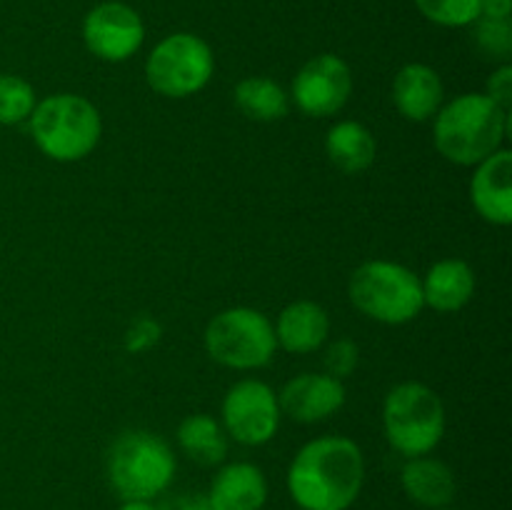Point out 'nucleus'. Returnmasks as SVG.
Instances as JSON below:
<instances>
[{
	"label": "nucleus",
	"mask_w": 512,
	"mask_h": 510,
	"mask_svg": "<svg viewBox=\"0 0 512 510\" xmlns=\"http://www.w3.org/2000/svg\"><path fill=\"white\" fill-rule=\"evenodd\" d=\"M480 15H485V18L508 20L512 15V0H483V10H480Z\"/></svg>",
	"instance_id": "cd10ccee"
},
{
	"label": "nucleus",
	"mask_w": 512,
	"mask_h": 510,
	"mask_svg": "<svg viewBox=\"0 0 512 510\" xmlns=\"http://www.w3.org/2000/svg\"><path fill=\"white\" fill-rule=\"evenodd\" d=\"M348 295L360 313L385 325L410 323L425 308L418 275L390 260H368L355 268Z\"/></svg>",
	"instance_id": "423d86ee"
},
{
	"label": "nucleus",
	"mask_w": 512,
	"mask_h": 510,
	"mask_svg": "<svg viewBox=\"0 0 512 510\" xmlns=\"http://www.w3.org/2000/svg\"><path fill=\"white\" fill-rule=\"evenodd\" d=\"M485 95L503 110L510 118V105H512V65L505 63L495 70L485 85Z\"/></svg>",
	"instance_id": "bb28decb"
},
{
	"label": "nucleus",
	"mask_w": 512,
	"mask_h": 510,
	"mask_svg": "<svg viewBox=\"0 0 512 510\" xmlns=\"http://www.w3.org/2000/svg\"><path fill=\"white\" fill-rule=\"evenodd\" d=\"M443 80L430 65L408 63L398 70L393 80V103L403 118L423 123L430 120L443 105Z\"/></svg>",
	"instance_id": "2eb2a0df"
},
{
	"label": "nucleus",
	"mask_w": 512,
	"mask_h": 510,
	"mask_svg": "<svg viewBox=\"0 0 512 510\" xmlns=\"http://www.w3.org/2000/svg\"><path fill=\"white\" fill-rule=\"evenodd\" d=\"M325 153L335 168L355 175L373 165L375 155H378V143L363 123L343 120V123H335L325 135Z\"/></svg>",
	"instance_id": "6ab92c4d"
},
{
	"label": "nucleus",
	"mask_w": 512,
	"mask_h": 510,
	"mask_svg": "<svg viewBox=\"0 0 512 510\" xmlns=\"http://www.w3.org/2000/svg\"><path fill=\"white\" fill-rule=\"evenodd\" d=\"M160 335H163V330H160L158 320L138 318L125 333V350L128 353H143V350L153 348L158 343Z\"/></svg>",
	"instance_id": "a878e982"
},
{
	"label": "nucleus",
	"mask_w": 512,
	"mask_h": 510,
	"mask_svg": "<svg viewBox=\"0 0 512 510\" xmlns=\"http://www.w3.org/2000/svg\"><path fill=\"white\" fill-rule=\"evenodd\" d=\"M35 90L18 75L0 73V125H18L30 118L35 108Z\"/></svg>",
	"instance_id": "4be33fe9"
},
{
	"label": "nucleus",
	"mask_w": 512,
	"mask_h": 510,
	"mask_svg": "<svg viewBox=\"0 0 512 510\" xmlns=\"http://www.w3.org/2000/svg\"><path fill=\"white\" fill-rule=\"evenodd\" d=\"M400 485H403L408 500L425 510H443L450 508L458 493L455 473L448 463L430 455L420 458H408L400 473Z\"/></svg>",
	"instance_id": "dca6fc26"
},
{
	"label": "nucleus",
	"mask_w": 512,
	"mask_h": 510,
	"mask_svg": "<svg viewBox=\"0 0 512 510\" xmlns=\"http://www.w3.org/2000/svg\"><path fill=\"white\" fill-rule=\"evenodd\" d=\"M275 343L295 355L318 350L330 335V318L323 305L313 300H298L283 308L275 323Z\"/></svg>",
	"instance_id": "f3484780"
},
{
	"label": "nucleus",
	"mask_w": 512,
	"mask_h": 510,
	"mask_svg": "<svg viewBox=\"0 0 512 510\" xmlns=\"http://www.w3.org/2000/svg\"><path fill=\"white\" fill-rule=\"evenodd\" d=\"M163 510V508H160ZM168 510H213L205 495H180L170 503Z\"/></svg>",
	"instance_id": "c85d7f7f"
},
{
	"label": "nucleus",
	"mask_w": 512,
	"mask_h": 510,
	"mask_svg": "<svg viewBox=\"0 0 512 510\" xmlns=\"http://www.w3.org/2000/svg\"><path fill=\"white\" fill-rule=\"evenodd\" d=\"M383 430L393 450L420 458L438 448L445 435V405L425 383H400L385 395Z\"/></svg>",
	"instance_id": "39448f33"
},
{
	"label": "nucleus",
	"mask_w": 512,
	"mask_h": 510,
	"mask_svg": "<svg viewBox=\"0 0 512 510\" xmlns=\"http://www.w3.org/2000/svg\"><path fill=\"white\" fill-rule=\"evenodd\" d=\"M205 498L213 510H263L268 480L258 465L228 463L218 470Z\"/></svg>",
	"instance_id": "4468645a"
},
{
	"label": "nucleus",
	"mask_w": 512,
	"mask_h": 510,
	"mask_svg": "<svg viewBox=\"0 0 512 510\" xmlns=\"http://www.w3.org/2000/svg\"><path fill=\"white\" fill-rule=\"evenodd\" d=\"M235 105L258 123H273L288 115L290 98L275 80L270 78H245L235 85Z\"/></svg>",
	"instance_id": "412c9836"
},
{
	"label": "nucleus",
	"mask_w": 512,
	"mask_h": 510,
	"mask_svg": "<svg viewBox=\"0 0 512 510\" xmlns=\"http://www.w3.org/2000/svg\"><path fill=\"white\" fill-rule=\"evenodd\" d=\"M360 363V348L353 343V340H335V343L328 345L323 355L325 373L333 375V378L343 380L348 375L355 373Z\"/></svg>",
	"instance_id": "393cba45"
},
{
	"label": "nucleus",
	"mask_w": 512,
	"mask_h": 510,
	"mask_svg": "<svg viewBox=\"0 0 512 510\" xmlns=\"http://www.w3.org/2000/svg\"><path fill=\"white\" fill-rule=\"evenodd\" d=\"M363 483V450L345 435L310 440L288 468V493L300 510H348Z\"/></svg>",
	"instance_id": "f257e3e1"
},
{
	"label": "nucleus",
	"mask_w": 512,
	"mask_h": 510,
	"mask_svg": "<svg viewBox=\"0 0 512 510\" xmlns=\"http://www.w3.org/2000/svg\"><path fill=\"white\" fill-rule=\"evenodd\" d=\"M30 135L43 155L75 163L90 155L103 135L98 108L83 95L58 93L35 103L28 118Z\"/></svg>",
	"instance_id": "7ed1b4c3"
},
{
	"label": "nucleus",
	"mask_w": 512,
	"mask_h": 510,
	"mask_svg": "<svg viewBox=\"0 0 512 510\" xmlns=\"http://www.w3.org/2000/svg\"><path fill=\"white\" fill-rule=\"evenodd\" d=\"M170 445L148 430H128L108 453V483L120 500H155L175 478Z\"/></svg>",
	"instance_id": "20e7f679"
},
{
	"label": "nucleus",
	"mask_w": 512,
	"mask_h": 510,
	"mask_svg": "<svg viewBox=\"0 0 512 510\" xmlns=\"http://www.w3.org/2000/svg\"><path fill=\"white\" fill-rule=\"evenodd\" d=\"M510 118L485 93H465L435 113V148L455 165H478L503 148Z\"/></svg>",
	"instance_id": "f03ea898"
},
{
	"label": "nucleus",
	"mask_w": 512,
	"mask_h": 510,
	"mask_svg": "<svg viewBox=\"0 0 512 510\" xmlns=\"http://www.w3.org/2000/svg\"><path fill=\"white\" fill-rule=\"evenodd\" d=\"M278 395L263 380H240L225 393L223 428L243 445H265L280 428Z\"/></svg>",
	"instance_id": "1a4fd4ad"
},
{
	"label": "nucleus",
	"mask_w": 512,
	"mask_h": 510,
	"mask_svg": "<svg viewBox=\"0 0 512 510\" xmlns=\"http://www.w3.org/2000/svg\"><path fill=\"white\" fill-rule=\"evenodd\" d=\"M215 58L210 45L193 33H173L160 40L145 60V80L165 98H190L210 83Z\"/></svg>",
	"instance_id": "6e6552de"
},
{
	"label": "nucleus",
	"mask_w": 512,
	"mask_h": 510,
	"mask_svg": "<svg viewBox=\"0 0 512 510\" xmlns=\"http://www.w3.org/2000/svg\"><path fill=\"white\" fill-rule=\"evenodd\" d=\"M470 200L480 218L488 223L500 228L512 223V153L508 148H498L483 163L475 165Z\"/></svg>",
	"instance_id": "ddd939ff"
},
{
	"label": "nucleus",
	"mask_w": 512,
	"mask_h": 510,
	"mask_svg": "<svg viewBox=\"0 0 512 510\" xmlns=\"http://www.w3.org/2000/svg\"><path fill=\"white\" fill-rule=\"evenodd\" d=\"M343 380L328 373H300L278 393L280 413L298 423H320L345 405Z\"/></svg>",
	"instance_id": "f8f14e48"
},
{
	"label": "nucleus",
	"mask_w": 512,
	"mask_h": 510,
	"mask_svg": "<svg viewBox=\"0 0 512 510\" xmlns=\"http://www.w3.org/2000/svg\"><path fill=\"white\" fill-rule=\"evenodd\" d=\"M275 348L273 323L255 308H228L205 328V350L225 368H263L273 360Z\"/></svg>",
	"instance_id": "0eeeda50"
},
{
	"label": "nucleus",
	"mask_w": 512,
	"mask_h": 510,
	"mask_svg": "<svg viewBox=\"0 0 512 510\" xmlns=\"http://www.w3.org/2000/svg\"><path fill=\"white\" fill-rule=\"evenodd\" d=\"M443 510H453V508H443Z\"/></svg>",
	"instance_id": "7c9ffc66"
},
{
	"label": "nucleus",
	"mask_w": 512,
	"mask_h": 510,
	"mask_svg": "<svg viewBox=\"0 0 512 510\" xmlns=\"http://www.w3.org/2000/svg\"><path fill=\"white\" fill-rule=\"evenodd\" d=\"M353 73L343 58L323 53L310 58L293 80V100L310 118H330L348 105Z\"/></svg>",
	"instance_id": "9d476101"
},
{
	"label": "nucleus",
	"mask_w": 512,
	"mask_h": 510,
	"mask_svg": "<svg viewBox=\"0 0 512 510\" xmlns=\"http://www.w3.org/2000/svg\"><path fill=\"white\" fill-rule=\"evenodd\" d=\"M118 510H160L153 500H123Z\"/></svg>",
	"instance_id": "c756f323"
},
{
	"label": "nucleus",
	"mask_w": 512,
	"mask_h": 510,
	"mask_svg": "<svg viewBox=\"0 0 512 510\" xmlns=\"http://www.w3.org/2000/svg\"><path fill=\"white\" fill-rule=\"evenodd\" d=\"M423 285V303L438 313H455L473 300L475 273L465 260L445 258L428 270Z\"/></svg>",
	"instance_id": "a211bd4d"
},
{
	"label": "nucleus",
	"mask_w": 512,
	"mask_h": 510,
	"mask_svg": "<svg viewBox=\"0 0 512 510\" xmlns=\"http://www.w3.org/2000/svg\"><path fill=\"white\" fill-rule=\"evenodd\" d=\"M420 13L443 28H465L478 20L483 0H415Z\"/></svg>",
	"instance_id": "b1692460"
},
{
	"label": "nucleus",
	"mask_w": 512,
	"mask_h": 510,
	"mask_svg": "<svg viewBox=\"0 0 512 510\" xmlns=\"http://www.w3.org/2000/svg\"><path fill=\"white\" fill-rule=\"evenodd\" d=\"M178 445L193 463L213 468L228 455V433L210 415H188L178 428Z\"/></svg>",
	"instance_id": "aec40b11"
},
{
	"label": "nucleus",
	"mask_w": 512,
	"mask_h": 510,
	"mask_svg": "<svg viewBox=\"0 0 512 510\" xmlns=\"http://www.w3.org/2000/svg\"><path fill=\"white\" fill-rule=\"evenodd\" d=\"M473 40L475 48L480 50V55H485L488 60H498L500 65H505L512 55V23L500 18H485L480 15L473 23Z\"/></svg>",
	"instance_id": "5701e85b"
},
{
	"label": "nucleus",
	"mask_w": 512,
	"mask_h": 510,
	"mask_svg": "<svg viewBox=\"0 0 512 510\" xmlns=\"http://www.w3.org/2000/svg\"><path fill=\"white\" fill-rule=\"evenodd\" d=\"M85 48L100 60L120 63L138 53L145 40V25L130 5L110 0L100 3L83 20Z\"/></svg>",
	"instance_id": "9b49d317"
}]
</instances>
